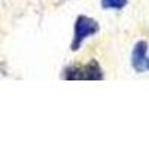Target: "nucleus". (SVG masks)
Returning a JSON list of instances; mask_svg holds the SVG:
<instances>
[{
	"label": "nucleus",
	"instance_id": "obj_4",
	"mask_svg": "<svg viewBox=\"0 0 149 149\" xmlns=\"http://www.w3.org/2000/svg\"><path fill=\"white\" fill-rule=\"evenodd\" d=\"M128 5V0H100V6L104 10H122Z\"/></svg>",
	"mask_w": 149,
	"mask_h": 149
},
{
	"label": "nucleus",
	"instance_id": "obj_1",
	"mask_svg": "<svg viewBox=\"0 0 149 149\" xmlns=\"http://www.w3.org/2000/svg\"><path fill=\"white\" fill-rule=\"evenodd\" d=\"M64 81H103L104 72L97 60H90L82 66L72 64L63 69L61 73Z\"/></svg>",
	"mask_w": 149,
	"mask_h": 149
},
{
	"label": "nucleus",
	"instance_id": "obj_2",
	"mask_svg": "<svg viewBox=\"0 0 149 149\" xmlns=\"http://www.w3.org/2000/svg\"><path fill=\"white\" fill-rule=\"evenodd\" d=\"M98 31H100V24L97 19L88 15H78L73 24V39L70 42V51L78 52L84 42L95 36Z\"/></svg>",
	"mask_w": 149,
	"mask_h": 149
},
{
	"label": "nucleus",
	"instance_id": "obj_5",
	"mask_svg": "<svg viewBox=\"0 0 149 149\" xmlns=\"http://www.w3.org/2000/svg\"><path fill=\"white\" fill-rule=\"evenodd\" d=\"M146 72H149V58H148V61H146Z\"/></svg>",
	"mask_w": 149,
	"mask_h": 149
},
{
	"label": "nucleus",
	"instance_id": "obj_3",
	"mask_svg": "<svg viewBox=\"0 0 149 149\" xmlns=\"http://www.w3.org/2000/svg\"><path fill=\"white\" fill-rule=\"evenodd\" d=\"M148 51H149V43L145 39H140L134 43L131 57H130V63L131 67L134 69L136 73H143L146 72V61H148Z\"/></svg>",
	"mask_w": 149,
	"mask_h": 149
}]
</instances>
